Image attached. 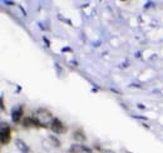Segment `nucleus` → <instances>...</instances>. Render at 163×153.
Masks as SVG:
<instances>
[{
	"instance_id": "nucleus-2",
	"label": "nucleus",
	"mask_w": 163,
	"mask_h": 153,
	"mask_svg": "<svg viewBox=\"0 0 163 153\" xmlns=\"http://www.w3.org/2000/svg\"><path fill=\"white\" fill-rule=\"evenodd\" d=\"M50 129H52L54 133H57V134H63V133H65L68 131V128L64 126L63 123H62V121L58 119V118H54L52 121V123H50Z\"/></svg>"
},
{
	"instance_id": "nucleus-5",
	"label": "nucleus",
	"mask_w": 163,
	"mask_h": 153,
	"mask_svg": "<svg viewBox=\"0 0 163 153\" xmlns=\"http://www.w3.org/2000/svg\"><path fill=\"white\" fill-rule=\"evenodd\" d=\"M23 126L24 127H40L39 124V122L34 118V117H28V118H24V121H23Z\"/></svg>"
},
{
	"instance_id": "nucleus-3",
	"label": "nucleus",
	"mask_w": 163,
	"mask_h": 153,
	"mask_svg": "<svg viewBox=\"0 0 163 153\" xmlns=\"http://www.w3.org/2000/svg\"><path fill=\"white\" fill-rule=\"evenodd\" d=\"M11 139V131L8 123H1V144H8Z\"/></svg>"
},
{
	"instance_id": "nucleus-9",
	"label": "nucleus",
	"mask_w": 163,
	"mask_h": 153,
	"mask_svg": "<svg viewBox=\"0 0 163 153\" xmlns=\"http://www.w3.org/2000/svg\"><path fill=\"white\" fill-rule=\"evenodd\" d=\"M49 139H50V141L54 143V146H55V147H60V142H59V141H58V139H57L55 137L50 136V137H49Z\"/></svg>"
},
{
	"instance_id": "nucleus-4",
	"label": "nucleus",
	"mask_w": 163,
	"mask_h": 153,
	"mask_svg": "<svg viewBox=\"0 0 163 153\" xmlns=\"http://www.w3.org/2000/svg\"><path fill=\"white\" fill-rule=\"evenodd\" d=\"M70 153H92V149L88 148L87 146H82V144H73L70 149Z\"/></svg>"
},
{
	"instance_id": "nucleus-6",
	"label": "nucleus",
	"mask_w": 163,
	"mask_h": 153,
	"mask_svg": "<svg viewBox=\"0 0 163 153\" xmlns=\"http://www.w3.org/2000/svg\"><path fill=\"white\" fill-rule=\"evenodd\" d=\"M15 146H16V148H18L21 153H30L29 147H28V146H26V143L23 142L21 139H16V141H15Z\"/></svg>"
},
{
	"instance_id": "nucleus-1",
	"label": "nucleus",
	"mask_w": 163,
	"mask_h": 153,
	"mask_svg": "<svg viewBox=\"0 0 163 153\" xmlns=\"http://www.w3.org/2000/svg\"><path fill=\"white\" fill-rule=\"evenodd\" d=\"M34 118L39 122L40 127L50 126L52 121L54 119L53 116H52V113L48 111V109H45V108H40V109H38V111L35 112V114H34Z\"/></svg>"
},
{
	"instance_id": "nucleus-8",
	"label": "nucleus",
	"mask_w": 163,
	"mask_h": 153,
	"mask_svg": "<svg viewBox=\"0 0 163 153\" xmlns=\"http://www.w3.org/2000/svg\"><path fill=\"white\" fill-rule=\"evenodd\" d=\"M74 139H75V141H79V142H84L85 141L84 133L82 132V131H75V132H74Z\"/></svg>"
},
{
	"instance_id": "nucleus-10",
	"label": "nucleus",
	"mask_w": 163,
	"mask_h": 153,
	"mask_svg": "<svg viewBox=\"0 0 163 153\" xmlns=\"http://www.w3.org/2000/svg\"><path fill=\"white\" fill-rule=\"evenodd\" d=\"M5 4H8V5H14V3L13 1H4Z\"/></svg>"
},
{
	"instance_id": "nucleus-7",
	"label": "nucleus",
	"mask_w": 163,
	"mask_h": 153,
	"mask_svg": "<svg viewBox=\"0 0 163 153\" xmlns=\"http://www.w3.org/2000/svg\"><path fill=\"white\" fill-rule=\"evenodd\" d=\"M21 116H23V106H20L18 109H15V111L13 112V116H11L13 122H14V123H18V122L20 121Z\"/></svg>"
}]
</instances>
